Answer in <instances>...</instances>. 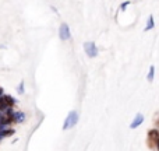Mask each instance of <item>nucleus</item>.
<instances>
[{"mask_svg": "<svg viewBox=\"0 0 159 151\" xmlns=\"http://www.w3.org/2000/svg\"><path fill=\"white\" fill-rule=\"evenodd\" d=\"M77 120H78V115H77V112H70L69 113V116H67V122L64 123V126H63V129H70V127H73L75 123H77Z\"/></svg>", "mask_w": 159, "mask_h": 151, "instance_id": "nucleus-1", "label": "nucleus"}, {"mask_svg": "<svg viewBox=\"0 0 159 151\" xmlns=\"http://www.w3.org/2000/svg\"><path fill=\"white\" fill-rule=\"evenodd\" d=\"M84 48H85V52L90 57H95L98 55V49H96L94 42H87L85 45H84Z\"/></svg>", "mask_w": 159, "mask_h": 151, "instance_id": "nucleus-2", "label": "nucleus"}, {"mask_svg": "<svg viewBox=\"0 0 159 151\" xmlns=\"http://www.w3.org/2000/svg\"><path fill=\"white\" fill-rule=\"evenodd\" d=\"M143 122H144L143 113H137V115H135V118H134V120L130 123V127H131V129H137V127H138Z\"/></svg>", "mask_w": 159, "mask_h": 151, "instance_id": "nucleus-3", "label": "nucleus"}, {"mask_svg": "<svg viewBox=\"0 0 159 151\" xmlns=\"http://www.w3.org/2000/svg\"><path fill=\"white\" fill-rule=\"evenodd\" d=\"M60 38L63 39V41H66V39H69V38H70V31H69V25H67V24H61V27H60Z\"/></svg>", "mask_w": 159, "mask_h": 151, "instance_id": "nucleus-4", "label": "nucleus"}, {"mask_svg": "<svg viewBox=\"0 0 159 151\" xmlns=\"http://www.w3.org/2000/svg\"><path fill=\"white\" fill-rule=\"evenodd\" d=\"M148 139H149V141H155L159 139V131L158 130H149L148 131Z\"/></svg>", "mask_w": 159, "mask_h": 151, "instance_id": "nucleus-5", "label": "nucleus"}, {"mask_svg": "<svg viewBox=\"0 0 159 151\" xmlns=\"http://www.w3.org/2000/svg\"><path fill=\"white\" fill-rule=\"evenodd\" d=\"M154 27H155V23H154V16H152V14H149L148 21H147V27H145V31H149V29H152Z\"/></svg>", "mask_w": 159, "mask_h": 151, "instance_id": "nucleus-6", "label": "nucleus"}, {"mask_svg": "<svg viewBox=\"0 0 159 151\" xmlns=\"http://www.w3.org/2000/svg\"><path fill=\"white\" fill-rule=\"evenodd\" d=\"M154 77H155V67L151 66V67H149V73H148V76H147V80L151 83V81H154Z\"/></svg>", "mask_w": 159, "mask_h": 151, "instance_id": "nucleus-7", "label": "nucleus"}, {"mask_svg": "<svg viewBox=\"0 0 159 151\" xmlns=\"http://www.w3.org/2000/svg\"><path fill=\"white\" fill-rule=\"evenodd\" d=\"M128 4H130V2H124V3H123L122 6H120V8H122L123 11H124V10H126V7L128 6Z\"/></svg>", "mask_w": 159, "mask_h": 151, "instance_id": "nucleus-8", "label": "nucleus"}, {"mask_svg": "<svg viewBox=\"0 0 159 151\" xmlns=\"http://www.w3.org/2000/svg\"><path fill=\"white\" fill-rule=\"evenodd\" d=\"M156 148H158V151H159V139L156 140Z\"/></svg>", "mask_w": 159, "mask_h": 151, "instance_id": "nucleus-9", "label": "nucleus"}]
</instances>
